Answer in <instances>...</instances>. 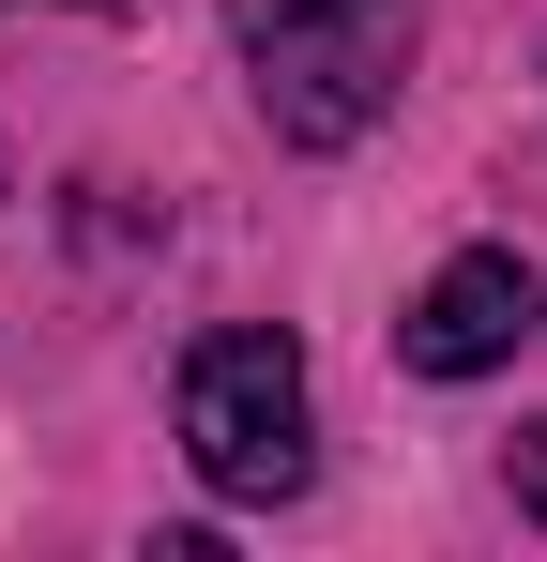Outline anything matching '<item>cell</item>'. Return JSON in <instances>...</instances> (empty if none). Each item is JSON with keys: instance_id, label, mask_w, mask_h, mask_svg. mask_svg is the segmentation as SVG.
Here are the masks:
<instances>
[{"instance_id": "cell-1", "label": "cell", "mask_w": 547, "mask_h": 562, "mask_svg": "<svg viewBox=\"0 0 547 562\" xmlns=\"http://www.w3.org/2000/svg\"><path fill=\"white\" fill-rule=\"evenodd\" d=\"M244 61H259V122L289 153H350L395 106L411 0H244Z\"/></svg>"}, {"instance_id": "cell-2", "label": "cell", "mask_w": 547, "mask_h": 562, "mask_svg": "<svg viewBox=\"0 0 547 562\" xmlns=\"http://www.w3.org/2000/svg\"><path fill=\"white\" fill-rule=\"evenodd\" d=\"M182 457H198L213 502H289L304 486V350L259 335V319L198 335L182 350Z\"/></svg>"}, {"instance_id": "cell-3", "label": "cell", "mask_w": 547, "mask_h": 562, "mask_svg": "<svg viewBox=\"0 0 547 562\" xmlns=\"http://www.w3.org/2000/svg\"><path fill=\"white\" fill-rule=\"evenodd\" d=\"M517 335H533V274H517L502 244L442 259V274H426V304H411V366H426V380H487Z\"/></svg>"}, {"instance_id": "cell-4", "label": "cell", "mask_w": 547, "mask_h": 562, "mask_svg": "<svg viewBox=\"0 0 547 562\" xmlns=\"http://www.w3.org/2000/svg\"><path fill=\"white\" fill-rule=\"evenodd\" d=\"M517 517H547V426H517Z\"/></svg>"}]
</instances>
